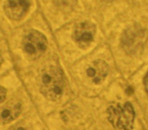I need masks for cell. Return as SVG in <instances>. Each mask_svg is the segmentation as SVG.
<instances>
[{
	"mask_svg": "<svg viewBox=\"0 0 148 130\" xmlns=\"http://www.w3.org/2000/svg\"><path fill=\"white\" fill-rule=\"evenodd\" d=\"M30 6L29 0H7L5 12L10 19L18 20L26 14Z\"/></svg>",
	"mask_w": 148,
	"mask_h": 130,
	"instance_id": "5",
	"label": "cell"
},
{
	"mask_svg": "<svg viewBox=\"0 0 148 130\" xmlns=\"http://www.w3.org/2000/svg\"><path fill=\"white\" fill-rule=\"evenodd\" d=\"M12 111L11 110L5 109L3 110L1 113V120H2V121L9 122L12 120L14 119V116L12 115ZM1 121V122H2Z\"/></svg>",
	"mask_w": 148,
	"mask_h": 130,
	"instance_id": "8",
	"label": "cell"
},
{
	"mask_svg": "<svg viewBox=\"0 0 148 130\" xmlns=\"http://www.w3.org/2000/svg\"><path fill=\"white\" fill-rule=\"evenodd\" d=\"M108 119L114 128L123 130H131L133 128L135 113L130 103L123 106L118 105L111 106L107 110Z\"/></svg>",
	"mask_w": 148,
	"mask_h": 130,
	"instance_id": "2",
	"label": "cell"
},
{
	"mask_svg": "<svg viewBox=\"0 0 148 130\" xmlns=\"http://www.w3.org/2000/svg\"><path fill=\"white\" fill-rule=\"evenodd\" d=\"M144 84L147 94L148 95V72L144 78Z\"/></svg>",
	"mask_w": 148,
	"mask_h": 130,
	"instance_id": "10",
	"label": "cell"
},
{
	"mask_svg": "<svg viewBox=\"0 0 148 130\" xmlns=\"http://www.w3.org/2000/svg\"><path fill=\"white\" fill-rule=\"evenodd\" d=\"M95 29L92 25L83 23L79 25L74 32L73 38L79 46L89 45L94 38Z\"/></svg>",
	"mask_w": 148,
	"mask_h": 130,
	"instance_id": "6",
	"label": "cell"
},
{
	"mask_svg": "<svg viewBox=\"0 0 148 130\" xmlns=\"http://www.w3.org/2000/svg\"><path fill=\"white\" fill-rule=\"evenodd\" d=\"M47 46L46 37L37 30L29 31L22 40L23 51L27 58L30 60H35L41 57L45 53Z\"/></svg>",
	"mask_w": 148,
	"mask_h": 130,
	"instance_id": "3",
	"label": "cell"
},
{
	"mask_svg": "<svg viewBox=\"0 0 148 130\" xmlns=\"http://www.w3.org/2000/svg\"><path fill=\"white\" fill-rule=\"evenodd\" d=\"M133 90L132 89L131 87H130V88H128L127 93L128 94H131L133 92Z\"/></svg>",
	"mask_w": 148,
	"mask_h": 130,
	"instance_id": "11",
	"label": "cell"
},
{
	"mask_svg": "<svg viewBox=\"0 0 148 130\" xmlns=\"http://www.w3.org/2000/svg\"><path fill=\"white\" fill-rule=\"evenodd\" d=\"M17 130H25L23 128H19V129H18Z\"/></svg>",
	"mask_w": 148,
	"mask_h": 130,
	"instance_id": "12",
	"label": "cell"
},
{
	"mask_svg": "<svg viewBox=\"0 0 148 130\" xmlns=\"http://www.w3.org/2000/svg\"><path fill=\"white\" fill-rule=\"evenodd\" d=\"M40 81V91L46 99L54 101L61 98L64 83L63 74L60 69L55 67L44 69Z\"/></svg>",
	"mask_w": 148,
	"mask_h": 130,
	"instance_id": "1",
	"label": "cell"
},
{
	"mask_svg": "<svg viewBox=\"0 0 148 130\" xmlns=\"http://www.w3.org/2000/svg\"><path fill=\"white\" fill-rule=\"evenodd\" d=\"M108 64L102 60H96L92 66L88 67L86 73L89 77L92 78V81L96 84H99L104 80L108 74Z\"/></svg>",
	"mask_w": 148,
	"mask_h": 130,
	"instance_id": "7",
	"label": "cell"
},
{
	"mask_svg": "<svg viewBox=\"0 0 148 130\" xmlns=\"http://www.w3.org/2000/svg\"><path fill=\"white\" fill-rule=\"evenodd\" d=\"M6 91L3 87H1V102H3L5 98Z\"/></svg>",
	"mask_w": 148,
	"mask_h": 130,
	"instance_id": "9",
	"label": "cell"
},
{
	"mask_svg": "<svg viewBox=\"0 0 148 130\" xmlns=\"http://www.w3.org/2000/svg\"><path fill=\"white\" fill-rule=\"evenodd\" d=\"M147 30L139 26H135L125 30L121 37L122 46L126 52H135L148 38Z\"/></svg>",
	"mask_w": 148,
	"mask_h": 130,
	"instance_id": "4",
	"label": "cell"
}]
</instances>
